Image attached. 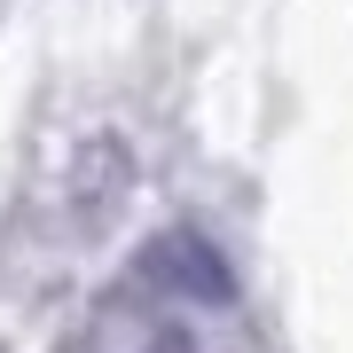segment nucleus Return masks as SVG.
<instances>
[{"instance_id": "obj_1", "label": "nucleus", "mask_w": 353, "mask_h": 353, "mask_svg": "<svg viewBox=\"0 0 353 353\" xmlns=\"http://www.w3.org/2000/svg\"><path fill=\"white\" fill-rule=\"evenodd\" d=\"M134 283L157 290V299H189V306H228L236 299V267L220 259V243L204 228H165V236L141 243Z\"/></svg>"}, {"instance_id": "obj_4", "label": "nucleus", "mask_w": 353, "mask_h": 353, "mask_svg": "<svg viewBox=\"0 0 353 353\" xmlns=\"http://www.w3.org/2000/svg\"><path fill=\"white\" fill-rule=\"evenodd\" d=\"M0 353H8V345H0Z\"/></svg>"}, {"instance_id": "obj_2", "label": "nucleus", "mask_w": 353, "mask_h": 353, "mask_svg": "<svg viewBox=\"0 0 353 353\" xmlns=\"http://www.w3.org/2000/svg\"><path fill=\"white\" fill-rule=\"evenodd\" d=\"M141 353H196V345H189V338H181V330H157V338H150V345H141Z\"/></svg>"}, {"instance_id": "obj_3", "label": "nucleus", "mask_w": 353, "mask_h": 353, "mask_svg": "<svg viewBox=\"0 0 353 353\" xmlns=\"http://www.w3.org/2000/svg\"><path fill=\"white\" fill-rule=\"evenodd\" d=\"M63 353H94V345H87V338H71V345H63Z\"/></svg>"}]
</instances>
